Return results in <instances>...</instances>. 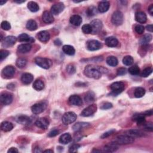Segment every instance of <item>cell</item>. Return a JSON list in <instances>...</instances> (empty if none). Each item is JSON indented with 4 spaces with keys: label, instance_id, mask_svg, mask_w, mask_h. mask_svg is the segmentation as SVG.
<instances>
[{
    "label": "cell",
    "instance_id": "6da1fadb",
    "mask_svg": "<svg viewBox=\"0 0 153 153\" xmlns=\"http://www.w3.org/2000/svg\"><path fill=\"white\" fill-rule=\"evenodd\" d=\"M108 70L103 66H95L89 65L85 67L84 73V75L89 78L94 79H99L101 78L102 73H107Z\"/></svg>",
    "mask_w": 153,
    "mask_h": 153
},
{
    "label": "cell",
    "instance_id": "7a4b0ae2",
    "mask_svg": "<svg viewBox=\"0 0 153 153\" xmlns=\"http://www.w3.org/2000/svg\"><path fill=\"white\" fill-rule=\"evenodd\" d=\"M135 139L133 137H131L127 135H120L115 140L114 142L116 143L117 145H127V144H130L132 143Z\"/></svg>",
    "mask_w": 153,
    "mask_h": 153
},
{
    "label": "cell",
    "instance_id": "3957f363",
    "mask_svg": "<svg viewBox=\"0 0 153 153\" xmlns=\"http://www.w3.org/2000/svg\"><path fill=\"white\" fill-rule=\"evenodd\" d=\"M77 118V116L74 112H67L63 114L62 118V121L64 124L68 125L73 123Z\"/></svg>",
    "mask_w": 153,
    "mask_h": 153
},
{
    "label": "cell",
    "instance_id": "277c9868",
    "mask_svg": "<svg viewBox=\"0 0 153 153\" xmlns=\"http://www.w3.org/2000/svg\"><path fill=\"white\" fill-rule=\"evenodd\" d=\"M35 62L37 65L45 70L49 69L52 65V61L50 60L41 57H37L35 59Z\"/></svg>",
    "mask_w": 153,
    "mask_h": 153
},
{
    "label": "cell",
    "instance_id": "5b68a950",
    "mask_svg": "<svg viewBox=\"0 0 153 153\" xmlns=\"http://www.w3.org/2000/svg\"><path fill=\"white\" fill-rule=\"evenodd\" d=\"M124 84L121 81H117L113 83L111 85L110 88L112 90V93L114 95H117L121 93L124 89Z\"/></svg>",
    "mask_w": 153,
    "mask_h": 153
},
{
    "label": "cell",
    "instance_id": "8992f818",
    "mask_svg": "<svg viewBox=\"0 0 153 153\" xmlns=\"http://www.w3.org/2000/svg\"><path fill=\"white\" fill-rule=\"evenodd\" d=\"M112 23L116 26H120L123 22V14L120 11L115 12L111 17Z\"/></svg>",
    "mask_w": 153,
    "mask_h": 153
},
{
    "label": "cell",
    "instance_id": "52a82bcc",
    "mask_svg": "<svg viewBox=\"0 0 153 153\" xmlns=\"http://www.w3.org/2000/svg\"><path fill=\"white\" fill-rule=\"evenodd\" d=\"M97 110V106L95 104L90 105L89 107L85 108L81 113V116L84 117H90L94 114Z\"/></svg>",
    "mask_w": 153,
    "mask_h": 153
},
{
    "label": "cell",
    "instance_id": "ba28073f",
    "mask_svg": "<svg viewBox=\"0 0 153 153\" xmlns=\"http://www.w3.org/2000/svg\"><path fill=\"white\" fill-rule=\"evenodd\" d=\"M87 49L90 51H95L100 49L102 47V44L97 40H89L86 44Z\"/></svg>",
    "mask_w": 153,
    "mask_h": 153
},
{
    "label": "cell",
    "instance_id": "9c48e42d",
    "mask_svg": "<svg viewBox=\"0 0 153 153\" xmlns=\"http://www.w3.org/2000/svg\"><path fill=\"white\" fill-rule=\"evenodd\" d=\"M15 68L13 66L8 65L6 66L2 71V74L7 79L12 78L15 74Z\"/></svg>",
    "mask_w": 153,
    "mask_h": 153
},
{
    "label": "cell",
    "instance_id": "30bf717a",
    "mask_svg": "<svg viewBox=\"0 0 153 153\" xmlns=\"http://www.w3.org/2000/svg\"><path fill=\"white\" fill-rule=\"evenodd\" d=\"M46 108V104L44 102L37 103L34 104L31 107L32 112L35 114H39L43 112Z\"/></svg>",
    "mask_w": 153,
    "mask_h": 153
},
{
    "label": "cell",
    "instance_id": "8fae6325",
    "mask_svg": "<svg viewBox=\"0 0 153 153\" xmlns=\"http://www.w3.org/2000/svg\"><path fill=\"white\" fill-rule=\"evenodd\" d=\"M92 28V33L97 34L99 32L102 28V22L99 19H94L91 22V25Z\"/></svg>",
    "mask_w": 153,
    "mask_h": 153
},
{
    "label": "cell",
    "instance_id": "7c38bea8",
    "mask_svg": "<svg viewBox=\"0 0 153 153\" xmlns=\"http://www.w3.org/2000/svg\"><path fill=\"white\" fill-rule=\"evenodd\" d=\"M65 8V6L62 3L54 4L51 7V13L54 15H57L61 13Z\"/></svg>",
    "mask_w": 153,
    "mask_h": 153
},
{
    "label": "cell",
    "instance_id": "4fadbf2b",
    "mask_svg": "<svg viewBox=\"0 0 153 153\" xmlns=\"http://www.w3.org/2000/svg\"><path fill=\"white\" fill-rule=\"evenodd\" d=\"M35 124L38 128L45 130L49 126V121L46 118H40L35 121Z\"/></svg>",
    "mask_w": 153,
    "mask_h": 153
},
{
    "label": "cell",
    "instance_id": "5bb4252c",
    "mask_svg": "<svg viewBox=\"0 0 153 153\" xmlns=\"http://www.w3.org/2000/svg\"><path fill=\"white\" fill-rule=\"evenodd\" d=\"M13 101V96L8 93H2L1 94V102L5 105L10 104Z\"/></svg>",
    "mask_w": 153,
    "mask_h": 153
},
{
    "label": "cell",
    "instance_id": "9a60e30c",
    "mask_svg": "<svg viewBox=\"0 0 153 153\" xmlns=\"http://www.w3.org/2000/svg\"><path fill=\"white\" fill-rule=\"evenodd\" d=\"M17 41L16 37L14 36H8L5 38L3 41V45L4 47H8L14 45Z\"/></svg>",
    "mask_w": 153,
    "mask_h": 153
},
{
    "label": "cell",
    "instance_id": "2e32d148",
    "mask_svg": "<svg viewBox=\"0 0 153 153\" xmlns=\"http://www.w3.org/2000/svg\"><path fill=\"white\" fill-rule=\"evenodd\" d=\"M37 38L43 43H47L50 40V34L46 31H42L37 35Z\"/></svg>",
    "mask_w": 153,
    "mask_h": 153
},
{
    "label": "cell",
    "instance_id": "e0dca14e",
    "mask_svg": "<svg viewBox=\"0 0 153 153\" xmlns=\"http://www.w3.org/2000/svg\"><path fill=\"white\" fill-rule=\"evenodd\" d=\"M69 102L71 105L75 106H81L83 103L81 98L78 95L74 94L71 96L69 98Z\"/></svg>",
    "mask_w": 153,
    "mask_h": 153
},
{
    "label": "cell",
    "instance_id": "ac0fdd59",
    "mask_svg": "<svg viewBox=\"0 0 153 153\" xmlns=\"http://www.w3.org/2000/svg\"><path fill=\"white\" fill-rule=\"evenodd\" d=\"M135 20L140 23H144L147 20V15L143 12H138L135 13Z\"/></svg>",
    "mask_w": 153,
    "mask_h": 153
},
{
    "label": "cell",
    "instance_id": "d6986e66",
    "mask_svg": "<svg viewBox=\"0 0 153 153\" xmlns=\"http://www.w3.org/2000/svg\"><path fill=\"white\" fill-rule=\"evenodd\" d=\"M43 21L45 23H51L54 22L53 14L48 11H45L42 16Z\"/></svg>",
    "mask_w": 153,
    "mask_h": 153
},
{
    "label": "cell",
    "instance_id": "ffe728a7",
    "mask_svg": "<svg viewBox=\"0 0 153 153\" xmlns=\"http://www.w3.org/2000/svg\"><path fill=\"white\" fill-rule=\"evenodd\" d=\"M105 44L110 47H115L119 44V41L117 38L114 37H107L106 39H105Z\"/></svg>",
    "mask_w": 153,
    "mask_h": 153
},
{
    "label": "cell",
    "instance_id": "44dd1931",
    "mask_svg": "<svg viewBox=\"0 0 153 153\" xmlns=\"http://www.w3.org/2000/svg\"><path fill=\"white\" fill-rule=\"evenodd\" d=\"M126 135H129L133 138H135V137L143 136L144 135V133H143L142 131L138 129H131L126 132Z\"/></svg>",
    "mask_w": 153,
    "mask_h": 153
},
{
    "label": "cell",
    "instance_id": "7402d4cb",
    "mask_svg": "<svg viewBox=\"0 0 153 153\" xmlns=\"http://www.w3.org/2000/svg\"><path fill=\"white\" fill-rule=\"evenodd\" d=\"M34 80V76L31 74L25 73L21 76V81L25 84H29L32 83Z\"/></svg>",
    "mask_w": 153,
    "mask_h": 153
},
{
    "label": "cell",
    "instance_id": "603a6c76",
    "mask_svg": "<svg viewBox=\"0 0 153 153\" xmlns=\"http://www.w3.org/2000/svg\"><path fill=\"white\" fill-rule=\"evenodd\" d=\"M16 120L17 123H20L21 124H23V125L24 124L25 125H26V124H30L31 121L30 117L26 116H25V115H21V116H17L16 119Z\"/></svg>",
    "mask_w": 153,
    "mask_h": 153
},
{
    "label": "cell",
    "instance_id": "cb8c5ba5",
    "mask_svg": "<svg viewBox=\"0 0 153 153\" xmlns=\"http://www.w3.org/2000/svg\"><path fill=\"white\" fill-rule=\"evenodd\" d=\"M90 126V124L89 123H85V122H79L75 124L74 125L72 126V129L74 131L79 132L81 130L88 128Z\"/></svg>",
    "mask_w": 153,
    "mask_h": 153
},
{
    "label": "cell",
    "instance_id": "d4e9b609",
    "mask_svg": "<svg viewBox=\"0 0 153 153\" xmlns=\"http://www.w3.org/2000/svg\"><path fill=\"white\" fill-rule=\"evenodd\" d=\"M70 23L74 26H79L82 23V18L79 15H73L70 17Z\"/></svg>",
    "mask_w": 153,
    "mask_h": 153
},
{
    "label": "cell",
    "instance_id": "484cf974",
    "mask_svg": "<svg viewBox=\"0 0 153 153\" xmlns=\"http://www.w3.org/2000/svg\"><path fill=\"white\" fill-rule=\"evenodd\" d=\"M118 148V145H117L114 142H112L109 144L105 145L103 148V152H112L116 151Z\"/></svg>",
    "mask_w": 153,
    "mask_h": 153
},
{
    "label": "cell",
    "instance_id": "4316f807",
    "mask_svg": "<svg viewBox=\"0 0 153 153\" xmlns=\"http://www.w3.org/2000/svg\"><path fill=\"white\" fill-rule=\"evenodd\" d=\"M32 46L30 44H23L19 45L17 48V50L21 53H26L31 50Z\"/></svg>",
    "mask_w": 153,
    "mask_h": 153
},
{
    "label": "cell",
    "instance_id": "83f0119b",
    "mask_svg": "<svg viewBox=\"0 0 153 153\" xmlns=\"http://www.w3.org/2000/svg\"><path fill=\"white\" fill-rule=\"evenodd\" d=\"M71 140L72 138L70 133H64L59 138V142L64 145L69 143L71 141Z\"/></svg>",
    "mask_w": 153,
    "mask_h": 153
},
{
    "label": "cell",
    "instance_id": "f1b7e54d",
    "mask_svg": "<svg viewBox=\"0 0 153 153\" xmlns=\"http://www.w3.org/2000/svg\"><path fill=\"white\" fill-rule=\"evenodd\" d=\"M110 7V4L108 1H102L99 4L98 11L101 13H105L108 10Z\"/></svg>",
    "mask_w": 153,
    "mask_h": 153
},
{
    "label": "cell",
    "instance_id": "f546056e",
    "mask_svg": "<svg viewBox=\"0 0 153 153\" xmlns=\"http://www.w3.org/2000/svg\"><path fill=\"white\" fill-rule=\"evenodd\" d=\"M18 40L20 42H26V43H32L34 41V38L29 36L28 34L24 33L22 34L18 37Z\"/></svg>",
    "mask_w": 153,
    "mask_h": 153
},
{
    "label": "cell",
    "instance_id": "4dcf8cb0",
    "mask_svg": "<svg viewBox=\"0 0 153 153\" xmlns=\"http://www.w3.org/2000/svg\"><path fill=\"white\" fill-rule=\"evenodd\" d=\"M133 120L135 121L138 125H141L145 123V116L143 114H135L133 116Z\"/></svg>",
    "mask_w": 153,
    "mask_h": 153
},
{
    "label": "cell",
    "instance_id": "1f68e13d",
    "mask_svg": "<svg viewBox=\"0 0 153 153\" xmlns=\"http://www.w3.org/2000/svg\"><path fill=\"white\" fill-rule=\"evenodd\" d=\"M63 52L67 55L72 56L75 54V50L74 48L70 45H65L62 47Z\"/></svg>",
    "mask_w": 153,
    "mask_h": 153
},
{
    "label": "cell",
    "instance_id": "d6a6232c",
    "mask_svg": "<svg viewBox=\"0 0 153 153\" xmlns=\"http://www.w3.org/2000/svg\"><path fill=\"white\" fill-rule=\"evenodd\" d=\"M1 130L4 132H9L13 129V124L8 121H4L1 123Z\"/></svg>",
    "mask_w": 153,
    "mask_h": 153
},
{
    "label": "cell",
    "instance_id": "836d02e7",
    "mask_svg": "<svg viewBox=\"0 0 153 153\" xmlns=\"http://www.w3.org/2000/svg\"><path fill=\"white\" fill-rule=\"evenodd\" d=\"M85 102L88 103H92L95 100V95L93 92H89L85 94L84 97Z\"/></svg>",
    "mask_w": 153,
    "mask_h": 153
},
{
    "label": "cell",
    "instance_id": "e575fe53",
    "mask_svg": "<svg viewBox=\"0 0 153 153\" xmlns=\"http://www.w3.org/2000/svg\"><path fill=\"white\" fill-rule=\"evenodd\" d=\"M33 88L36 90H41L44 88V83L41 80H37L33 84Z\"/></svg>",
    "mask_w": 153,
    "mask_h": 153
},
{
    "label": "cell",
    "instance_id": "d590c367",
    "mask_svg": "<svg viewBox=\"0 0 153 153\" xmlns=\"http://www.w3.org/2000/svg\"><path fill=\"white\" fill-rule=\"evenodd\" d=\"M152 40V35L150 34H145L144 36L142 37L139 40V43L142 45H145L148 44Z\"/></svg>",
    "mask_w": 153,
    "mask_h": 153
},
{
    "label": "cell",
    "instance_id": "8d00e7d4",
    "mask_svg": "<svg viewBox=\"0 0 153 153\" xmlns=\"http://www.w3.org/2000/svg\"><path fill=\"white\" fill-rule=\"evenodd\" d=\"M26 27L28 30L33 31H35L37 30V28H38V26H37V22L31 19V20L28 21L26 25Z\"/></svg>",
    "mask_w": 153,
    "mask_h": 153
},
{
    "label": "cell",
    "instance_id": "74e56055",
    "mask_svg": "<svg viewBox=\"0 0 153 153\" xmlns=\"http://www.w3.org/2000/svg\"><path fill=\"white\" fill-rule=\"evenodd\" d=\"M107 63L110 66H116L118 65V59L115 56H108L106 59Z\"/></svg>",
    "mask_w": 153,
    "mask_h": 153
},
{
    "label": "cell",
    "instance_id": "f35d334b",
    "mask_svg": "<svg viewBox=\"0 0 153 153\" xmlns=\"http://www.w3.org/2000/svg\"><path fill=\"white\" fill-rule=\"evenodd\" d=\"M28 8L32 12H37L39 10V6L35 2L30 1L28 4Z\"/></svg>",
    "mask_w": 153,
    "mask_h": 153
},
{
    "label": "cell",
    "instance_id": "ab89813d",
    "mask_svg": "<svg viewBox=\"0 0 153 153\" xmlns=\"http://www.w3.org/2000/svg\"><path fill=\"white\" fill-rule=\"evenodd\" d=\"M145 94V90L142 88H138L134 92V96L137 98H142Z\"/></svg>",
    "mask_w": 153,
    "mask_h": 153
},
{
    "label": "cell",
    "instance_id": "60d3db41",
    "mask_svg": "<svg viewBox=\"0 0 153 153\" xmlns=\"http://www.w3.org/2000/svg\"><path fill=\"white\" fill-rule=\"evenodd\" d=\"M133 58L131 56H126L123 59V63L126 66H130L133 63Z\"/></svg>",
    "mask_w": 153,
    "mask_h": 153
},
{
    "label": "cell",
    "instance_id": "b9f144b4",
    "mask_svg": "<svg viewBox=\"0 0 153 153\" xmlns=\"http://www.w3.org/2000/svg\"><path fill=\"white\" fill-rule=\"evenodd\" d=\"M87 14L88 16H93L95 14H96L98 13V10L96 7H95L94 6H90L89 7L88 10H87Z\"/></svg>",
    "mask_w": 153,
    "mask_h": 153
},
{
    "label": "cell",
    "instance_id": "7bdbcfd3",
    "mask_svg": "<svg viewBox=\"0 0 153 153\" xmlns=\"http://www.w3.org/2000/svg\"><path fill=\"white\" fill-rule=\"evenodd\" d=\"M129 72L130 74L133 75H138L140 72V69L137 65H134L131 66L129 69Z\"/></svg>",
    "mask_w": 153,
    "mask_h": 153
},
{
    "label": "cell",
    "instance_id": "ee69618b",
    "mask_svg": "<svg viewBox=\"0 0 153 153\" xmlns=\"http://www.w3.org/2000/svg\"><path fill=\"white\" fill-rule=\"evenodd\" d=\"M26 63H27V61L24 58H19L17 59L16 62V66L20 68H22L23 67H25Z\"/></svg>",
    "mask_w": 153,
    "mask_h": 153
},
{
    "label": "cell",
    "instance_id": "f6af8a7d",
    "mask_svg": "<svg viewBox=\"0 0 153 153\" xmlns=\"http://www.w3.org/2000/svg\"><path fill=\"white\" fill-rule=\"evenodd\" d=\"M82 31L85 34H90L92 33V28L90 25L85 24L82 26Z\"/></svg>",
    "mask_w": 153,
    "mask_h": 153
},
{
    "label": "cell",
    "instance_id": "bcb514c9",
    "mask_svg": "<svg viewBox=\"0 0 153 153\" xmlns=\"http://www.w3.org/2000/svg\"><path fill=\"white\" fill-rule=\"evenodd\" d=\"M152 72V67H148L143 70L141 73V76L142 77H147Z\"/></svg>",
    "mask_w": 153,
    "mask_h": 153
},
{
    "label": "cell",
    "instance_id": "7dc6e473",
    "mask_svg": "<svg viewBox=\"0 0 153 153\" xmlns=\"http://www.w3.org/2000/svg\"><path fill=\"white\" fill-rule=\"evenodd\" d=\"M1 28L3 29V30L8 31L9 30H10L11 29V25H10V23L8 22L7 21H3L2 22L1 24Z\"/></svg>",
    "mask_w": 153,
    "mask_h": 153
},
{
    "label": "cell",
    "instance_id": "c3c4849f",
    "mask_svg": "<svg viewBox=\"0 0 153 153\" xmlns=\"http://www.w3.org/2000/svg\"><path fill=\"white\" fill-rule=\"evenodd\" d=\"M66 71L68 72V73L70 74H73L76 71V68L74 65L72 64H70L66 67Z\"/></svg>",
    "mask_w": 153,
    "mask_h": 153
},
{
    "label": "cell",
    "instance_id": "681fc988",
    "mask_svg": "<svg viewBox=\"0 0 153 153\" xmlns=\"http://www.w3.org/2000/svg\"><path fill=\"white\" fill-rule=\"evenodd\" d=\"M135 31L138 34H142L143 33V32H144L145 31V28L142 25H136L135 26Z\"/></svg>",
    "mask_w": 153,
    "mask_h": 153
},
{
    "label": "cell",
    "instance_id": "f907efd6",
    "mask_svg": "<svg viewBox=\"0 0 153 153\" xmlns=\"http://www.w3.org/2000/svg\"><path fill=\"white\" fill-rule=\"evenodd\" d=\"M9 53V52L7 50H1V51H0V59H1V61H3L6 57H7L8 56Z\"/></svg>",
    "mask_w": 153,
    "mask_h": 153
},
{
    "label": "cell",
    "instance_id": "816d5d0a",
    "mask_svg": "<svg viewBox=\"0 0 153 153\" xmlns=\"http://www.w3.org/2000/svg\"><path fill=\"white\" fill-rule=\"evenodd\" d=\"M115 132H116V130H115L114 129H111V130H110L108 131L107 132H106V133H103V135H102L101 136V138L102 139H105V138H107L109 137L110 136H111V135H112V134H113V133H114Z\"/></svg>",
    "mask_w": 153,
    "mask_h": 153
},
{
    "label": "cell",
    "instance_id": "f5cc1de1",
    "mask_svg": "<svg viewBox=\"0 0 153 153\" xmlns=\"http://www.w3.org/2000/svg\"><path fill=\"white\" fill-rule=\"evenodd\" d=\"M112 107V104L110 102H106L103 104L101 107V109L102 110H108L111 108Z\"/></svg>",
    "mask_w": 153,
    "mask_h": 153
},
{
    "label": "cell",
    "instance_id": "db71d44e",
    "mask_svg": "<svg viewBox=\"0 0 153 153\" xmlns=\"http://www.w3.org/2000/svg\"><path fill=\"white\" fill-rule=\"evenodd\" d=\"M117 73L118 75H124L127 73V70L126 68H120L118 69Z\"/></svg>",
    "mask_w": 153,
    "mask_h": 153
},
{
    "label": "cell",
    "instance_id": "11a10c76",
    "mask_svg": "<svg viewBox=\"0 0 153 153\" xmlns=\"http://www.w3.org/2000/svg\"><path fill=\"white\" fill-rule=\"evenodd\" d=\"M59 133V131L57 129H53L49 133V137H54L57 136Z\"/></svg>",
    "mask_w": 153,
    "mask_h": 153
},
{
    "label": "cell",
    "instance_id": "9f6ffc18",
    "mask_svg": "<svg viewBox=\"0 0 153 153\" xmlns=\"http://www.w3.org/2000/svg\"><path fill=\"white\" fill-rule=\"evenodd\" d=\"M80 147V145L79 144H74L70 148V152H76L78 149Z\"/></svg>",
    "mask_w": 153,
    "mask_h": 153
},
{
    "label": "cell",
    "instance_id": "6f0895ef",
    "mask_svg": "<svg viewBox=\"0 0 153 153\" xmlns=\"http://www.w3.org/2000/svg\"><path fill=\"white\" fill-rule=\"evenodd\" d=\"M145 129L147 131L152 132L153 128H152V123H148L145 124Z\"/></svg>",
    "mask_w": 153,
    "mask_h": 153
},
{
    "label": "cell",
    "instance_id": "680465c9",
    "mask_svg": "<svg viewBox=\"0 0 153 153\" xmlns=\"http://www.w3.org/2000/svg\"><path fill=\"white\" fill-rule=\"evenodd\" d=\"M143 114L145 116H151V115L152 114V111L151 110L147 111L144 113H143Z\"/></svg>",
    "mask_w": 153,
    "mask_h": 153
},
{
    "label": "cell",
    "instance_id": "91938a15",
    "mask_svg": "<svg viewBox=\"0 0 153 153\" xmlns=\"http://www.w3.org/2000/svg\"><path fill=\"white\" fill-rule=\"evenodd\" d=\"M8 152H18V150L16 148H14V147H12L10 148L8 151Z\"/></svg>",
    "mask_w": 153,
    "mask_h": 153
},
{
    "label": "cell",
    "instance_id": "94428289",
    "mask_svg": "<svg viewBox=\"0 0 153 153\" xmlns=\"http://www.w3.org/2000/svg\"><path fill=\"white\" fill-rule=\"evenodd\" d=\"M148 12L151 16L153 15V4H151L148 7Z\"/></svg>",
    "mask_w": 153,
    "mask_h": 153
},
{
    "label": "cell",
    "instance_id": "6125c7cd",
    "mask_svg": "<svg viewBox=\"0 0 153 153\" xmlns=\"http://www.w3.org/2000/svg\"><path fill=\"white\" fill-rule=\"evenodd\" d=\"M146 28L147 31L152 32V31H153V26H152V25H148L146 26Z\"/></svg>",
    "mask_w": 153,
    "mask_h": 153
},
{
    "label": "cell",
    "instance_id": "be15d7a7",
    "mask_svg": "<svg viewBox=\"0 0 153 153\" xmlns=\"http://www.w3.org/2000/svg\"><path fill=\"white\" fill-rule=\"evenodd\" d=\"M54 44L55 45H61L62 44V42L60 41V40L57 39L54 41Z\"/></svg>",
    "mask_w": 153,
    "mask_h": 153
},
{
    "label": "cell",
    "instance_id": "e7e4bbea",
    "mask_svg": "<svg viewBox=\"0 0 153 153\" xmlns=\"http://www.w3.org/2000/svg\"><path fill=\"white\" fill-rule=\"evenodd\" d=\"M44 152H53V151L52 150H47L43 151Z\"/></svg>",
    "mask_w": 153,
    "mask_h": 153
},
{
    "label": "cell",
    "instance_id": "03108f58",
    "mask_svg": "<svg viewBox=\"0 0 153 153\" xmlns=\"http://www.w3.org/2000/svg\"><path fill=\"white\" fill-rule=\"evenodd\" d=\"M25 1H14L15 3H19V4H21V3H24Z\"/></svg>",
    "mask_w": 153,
    "mask_h": 153
},
{
    "label": "cell",
    "instance_id": "003e7915",
    "mask_svg": "<svg viewBox=\"0 0 153 153\" xmlns=\"http://www.w3.org/2000/svg\"><path fill=\"white\" fill-rule=\"evenodd\" d=\"M6 3V1H1V2H0V4H1V6H3L4 4H5Z\"/></svg>",
    "mask_w": 153,
    "mask_h": 153
}]
</instances>
